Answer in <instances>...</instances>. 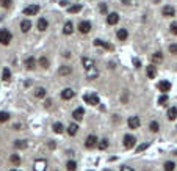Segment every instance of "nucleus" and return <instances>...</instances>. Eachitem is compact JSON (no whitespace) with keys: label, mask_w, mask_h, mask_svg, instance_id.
Returning <instances> with one entry per match:
<instances>
[{"label":"nucleus","mask_w":177,"mask_h":171,"mask_svg":"<svg viewBox=\"0 0 177 171\" xmlns=\"http://www.w3.org/2000/svg\"><path fill=\"white\" fill-rule=\"evenodd\" d=\"M11 41H13V35H11V31L7 30V28H2V30H0V44L8 46Z\"/></svg>","instance_id":"obj_1"},{"label":"nucleus","mask_w":177,"mask_h":171,"mask_svg":"<svg viewBox=\"0 0 177 171\" xmlns=\"http://www.w3.org/2000/svg\"><path fill=\"white\" fill-rule=\"evenodd\" d=\"M97 137L96 135H88L86 137V141H85V146L88 148V149H93V148L97 146Z\"/></svg>","instance_id":"obj_2"},{"label":"nucleus","mask_w":177,"mask_h":171,"mask_svg":"<svg viewBox=\"0 0 177 171\" xmlns=\"http://www.w3.org/2000/svg\"><path fill=\"white\" fill-rule=\"evenodd\" d=\"M135 143H136V138L133 135H125L124 137V148L125 149H132V148L135 146Z\"/></svg>","instance_id":"obj_3"},{"label":"nucleus","mask_w":177,"mask_h":171,"mask_svg":"<svg viewBox=\"0 0 177 171\" xmlns=\"http://www.w3.org/2000/svg\"><path fill=\"white\" fill-rule=\"evenodd\" d=\"M79 31L83 33V35H86V33L91 31V22L90 20H82L79 24Z\"/></svg>","instance_id":"obj_4"},{"label":"nucleus","mask_w":177,"mask_h":171,"mask_svg":"<svg viewBox=\"0 0 177 171\" xmlns=\"http://www.w3.org/2000/svg\"><path fill=\"white\" fill-rule=\"evenodd\" d=\"M127 124H129V127L130 129H138L141 126V121H140V116H130L129 121H127Z\"/></svg>","instance_id":"obj_5"},{"label":"nucleus","mask_w":177,"mask_h":171,"mask_svg":"<svg viewBox=\"0 0 177 171\" xmlns=\"http://www.w3.org/2000/svg\"><path fill=\"white\" fill-rule=\"evenodd\" d=\"M83 101L86 104H90V105H97V104H99V96L97 94H85Z\"/></svg>","instance_id":"obj_6"},{"label":"nucleus","mask_w":177,"mask_h":171,"mask_svg":"<svg viewBox=\"0 0 177 171\" xmlns=\"http://www.w3.org/2000/svg\"><path fill=\"white\" fill-rule=\"evenodd\" d=\"M33 170L35 171H46L47 170V162L44 160V159H39V160H36L35 165H33Z\"/></svg>","instance_id":"obj_7"},{"label":"nucleus","mask_w":177,"mask_h":171,"mask_svg":"<svg viewBox=\"0 0 177 171\" xmlns=\"http://www.w3.org/2000/svg\"><path fill=\"white\" fill-rule=\"evenodd\" d=\"M36 13H39V5H30L24 10V14L25 16H35Z\"/></svg>","instance_id":"obj_8"},{"label":"nucleus","mask_w":177,"mask_h":171,"mask_svg":"<svg viewBox=\"0 0 177 171\" xmlns=\"http://www.w3.org/2000/svg\"><path fill=\"white\" fill-rule=\"evenodd\" d=\"M94 46L108 49V50H114V46H113V44H110V42H107V41H102V39H94Z\"/></svg>","instance_id":"obj_9"},{"label":"nucleus","mask_w":177,"mask_h":171,"mask_svg":"<svg viewBox=\"0 0 177 171\" xmlns=\"http://www.w3.org/2000/svg\"><path fill=\"white\" fill-rule=\"evenodd\" d=\"M157 88L163 93V94H166V91H169V90H171V83H169L168 80H162V82H158Z\"/></svg>","instance_id":"obj_10"},{"label":"nucleus","mask_w":177,"mask_h":171,"mask_svg":"<svg viewBox=\"0 0 177 171\" xmlns=\"http://www.w3.org/2000/svg\"><path fill=\"white\" fill-rule=\"evenodd\" d=\"M75 96V91L72 90V88H64V90L61 91V97L64 99V101H69V99H72Z\"/></svg>","instance_id":"obj_11"},{"label":"nucleus","mask_w":177,"mask_h":171,"mask_svg":"<svg viewBox=\"0 0 177 171\" xmlns=\"http://www.w3.org/2000/svg\"><path fill=\"white\" fill-rule=\"evenodd\" d=\"M119 22V14L118 13H110L107 16V24L108 25H116Z\"/></svg>","instance_id":"obj_12"},{"label":"nucleus","mask_w":177,"mask_h":171,"mask_svg":"<svg viewBox=\"0 0 177 171\" xmlns=\"http://www.w3.org/2000/svg\"><path fill=\"white\" fill-rule=\"evenodd\" d=\"M82 64H83V68H85L86 71L96 68V66H94V60H93V58H88V57H83V58H82Z\"/></svg>","instance_id":"obj_13"},{"label":"nucleus","mask_w":177,"mask_h":171,"mask_svg":"<svg viewBox=\"0 0 177 171\" xmlns=\"http://www.w3.org/2000/svg\"><path fill=\"white\" fill-rule=\"evenodd\" d=\"M162 13H163L165 18H173V16H176V8L171 7V5H166V7L163 8Z\"/></svg>","instance_id":"obj_14"},{"label":"nucleus","mask_w":177,"mask_h":171,"mask_svg":"<svg viewBox=\"0 0 177 171\" xmlns=\"http://www.w3.org/2000/svg\"><path fill=\"white\" fill-rule=\"evenodd\" d=\"M25 68L28 69V71H33L36 68V58L35 57H28L25 60Z\"/></svg>","instance_id":"obj_15"},{"label":"nucleus","mask_w":177,"mask_h":171,"mask_svg":"<svg viewBox=\"0 0 177 171\" xmlns=\"http://www.w3.org/2000/svg\"><path fill=\"white\" fill-rule=\"evenodd\" d=\"M83 115H85V110L82 108V107H79V108H75V110H74L72 118H74V119H77V121H80L82 118H83Z\"/></svg>","instance_id":"obj_16"},{"label":"nucleus","mask_w":177,"mask_h":171,"mask_svg":"<svg viewBox=\"0 0 177 171\" xmlns=\"http://www.w3.org/2000/svg\"><path fill=\"white\" fill-rule=\"evenodd\" d=\"M116 35H118V39L119 41H125L127 38H129V31H127V28H119Z\"/></svg>","instance_id":"obj_17"},{"label":"nucleus","mask_w":177,"mask_h":171,"mask_svg":"<svg viewBox=\"0 0 177 171\" xmlns=\"http://www.w3.org/2000/svg\"><path fill=\"white\" fill-rule=\"evenodd\" d=\"M30 28H31V20H28V19H24V20L20 22V30L24 31V33H27V31H28Z\"/></svg>","instance_id":"obj_18"},{"label":"nucleus","mask_w":177,"mask_h":171,"mask_svg":"<svg viewBox=\"0 0 177 171\" xmlns=\"http://www.w3.org/2000/svg\"><path fill=\"white\" fill-rule=\"evenodd\" d=\"M146 72H147V77H149V79H155V75H157V68H155L154 64H151V66H147Z\"/></svg>","instance_id":"obj_19"},{"label":"nucleus","mask_w":177,"mask_h":171,"mask_svg":"<svg viewBox=\"0 0 177 171\" xmlns=\"http://www.w3.org/2000/svg\"><path fill=\"white\" fill-rule=\"evenodd\" d=\"M47 27H49V22H47V19L41 18L39 20H38V30H39V31H44V30H47Z\"/></svg>","instance_id":"obj_20"},{"label":"nucleus","mask_w":177,"mask_h":171,"mask_svg":"<svg viewBox=\"0 0 177 171\" xmlns=\"http://www.w3.org/2000/svg\"><path fill=\"white\" fill-rule=\"evenodd\" d=\"M27 146H28V141H27V140H16L14 141V148H16V149H25Z\"/></svg>","instance_id":"obj_21"},{"label":"nucleus","mask_w":177,"mask_h":171,"mask_svg":"<svg viewBox=\"0 0 177 171\" xmlns=\"http://www.w3.org/2000/svg\"><path fill=\"white\" fill-rule=\"evenodd\" d=\"M72 31H74V24H72V22H66L64 28H63V33H64V35H72Z\"/></svg>","instance_id":"obj_22"},{"label":"nucleus","mask_w":177,"mask_h":171,"mask_svg":"<svg viewBox=\"0 0 177 171\" xmlns=\"http://www.w3.org/2000/svg\"><path fill=\"white\" fill-rule=\"evenodd\" d=\"M97 75H99V71H97L96 68H93V69H90V71H86V77H88V79H91V80L97 79Z\"/></svg>","instance_id":"obj_23"},{"label":"nucleus","mask_w":177,"mask_h":171,"mask_svg":"<svg viewBox=\"0 0 177 171\" xmlns=\"http://www.w3.org/2000/svg\"><path fill=\"white\" fill-rule=\"evenodd\" d=\"M177 118V107H171L168 110V119L169 121H174Z\"/></svg>","instance_id":"obj_24"},{"label":"nucleus","mask_w":177,"mask_h":171,"mask_svg":"<svg viewBox=\"0 0 177 171\" xmlns=\"http://www.w3.org/2000/svg\"><path fill=\"white\" fill-rule=\"evenodd\" d=\"M151 60H152V63H160V61L163 60V53H162V52H155V53H152Z\"/></svg>","instance_id":"obj_25"},{"label":"nucleus","mask_w":177,"mask_h":171,"mask_svg":"<svg viewBox=\"0 0 177 171\" xmlns=\"http://www.w3.org/2000/svg\"><path fill=\"white\" fill-rule=\"evenodd\" d=\"M77 132H79V126H77L75 123H72V124H69V127H68V134L74 137V135L77 134Z\"/></svg>","instance_id":"obj_26"},{"label":"nucleus","mask_w":177,"mask_h":171,"mask_svg":"<svg viewBox=\"0 0 177 171\" xmlns=\"http://www.w3.org/2000/svg\"><path fill=\"white\" fill-rule=\"evenodd\" d=\"M71 72H72V69H71L69 66H61V68L58 69V74L60 75H69Z\"/></svg>","instance_id":"obj_27"},{"label":"nucleus","mask_w":177,"mask_h":171,"mask_svg":"<svg viewBox=\"0 0 177 171\" xmlns=\"http://www.w3.org/2000/svg\"><path fill=\"white\" fill-rule=\"evenodd\" d=\"M53 132H55V134H63V132H64V126L61 123H55L53 124Z\"/></svg>","instance_id":"obj_28"},{"label":"nucleus","mask_w":177,"mask_h":171,"mask_svg":"<svg viewBox=\"0 0 177 171\" xmlns=\"http://www.w3.org/2000/svg\"><path fill=\"white\" fill-rule=\"evenodd\" d=\"M97 148L101 151H105L108 148V140L107 138H103V140H101V141H97Z\"/></svg>","instance_id":"obj_29"},{"label":"nucleus","mask_w":177,"mask_h":171,"mask_svg":"<svg viewBox=\"0 0 177 171\" xmlns=\"http://www.w3.org/2000/svg\"><path fill=\"white\" fill-rule=\"evenodd\" d=\"M35 94H36V97H38V99H42V97H46L47 91H46V88H38Z\"/></svg>","instance_id":"obj_30"},{"label":"nucleus","mask_w":177,"mask_h":171,"mask_svg":"<svg viewBox=\"0 0 177 171\" xmlns=\"http://www.w3.org/2000/svg\"><path fill=\"white\" fill-rule=\"evenodd\" d=\"M68 11L71 14H74V13H79V11H82V5H72V7H69Z\"/></svg>","instance_id":"obj_31"},{"label":"nucleus","mask_w":177,"mask_h":171,"mask_svg":"<svg viewBox=\"0 0 177 171\" xmlns=\"http://www.w3.org/2000/svg\"><path fill=\"white\" fill-rule=\"evenodd\" d=\"M66 168H68V171H75L77 170V162L69 160L68 163H66Z\"/></svg>","instance_id":"obj_32"},{"label":"nucleus","mask_w":177,"mask_h":171,"mask_svg":"<svg viewBox=\"0 0 177 171\" xmlns=\"http://www.w3.org/2000/svg\"><path fill=\"white\" fill-rule=\"evenodd\" d=\"M149 129H151L152 132H158V130H160V124L157 123V121H151V124H149Z\"/></svg>","instance_id":"obj_33"},{"label":"nucleus","mask_w":177,"mask_h":171,"mask_svg":"<svg viewBox=\"0 0 177 171\" xmlns=\"http://www.w3.org/2000/svg\"><path fill=\"white\" fill-rule=\"evenodd\" d=\"M163 168H165V171H174L176 170V163L174 162H166Z\"/></svg>","instance_id":"obj_34"},{"label":"nucleus","mask_w":177,"mask_h":171,"mask_svg":"<svg viewBox=\"0 0 177 171\" xmlns=\"http://www.w3.org/2000/svg\"><path fill=\"white\" fill-rule=\"evenodd\" d=\"M9 160H11V163H14L16 167H17V165L20 163V157L17 156V154H13V156L9 157Z\"/></svg>","instance_id":"obj_35"},{"label":"nucleus","mask_w":177,"mask_h":171,"mask_svg":"<svg viewBox=\"0 0 177 171\" xmlns=\"http://www.w3.org/2000/svg\"><path fill=\"white\" fill-rule=\"evenodd\" d=\"M9 119V113L7 112H0V123H7Z\"/></svg>","instance_id":"obj_36"},{"label":"nucleus","mask_w":177,"mask_h":171,"mask_svg":"<svg viewBox=\"0 0 177 171\" xmlns=\"http://www.w3.org/2000/svg\"><path fill=\"white\" fill-rule=\"evenodd\" d=\"M166 102H168V94H163V96L158 97V104H160V105H166Z\"/></svg>","instance_id":"obj_37"},{"label":"nucleus","mask_w":177,"mask_h":171,"mask_svg":"<svg viewBox=\"0 0 177 171\" xmlns=\"http://www.w3.org/2000/svg\"><path fill=\"white\" fill-rule=\"evenodd\" d=\"M9 79H11V72H9V69H8V68H5V69H3V80H5V82H8Z\"/></svg>","instance_id":"obj_38"},{"label":"nucleus","mask_w":177,"mask_h":171,"mask_svg":"<svg viewBox=\"0 0 177 171\" xmlns=\"http://www.w3.org/2000/svg\"><path fill=\"white\" fill-rule=\"evenodd\" d=\"M39 66H42V68H49V60L46 57H41L39 58Z\"/></svg>","instance_id":"obj_39"},{"label":"nucleus","mask_w":177,"mask_h":171,"mask_svg":"<svg viewBox=\"0 0 177 171\" xmlns=\"http://www.w3.org/2000/svg\"><path fill=\"white\" fill-rule=\"evenodd\" d=\"M11 3H13V0H0V5H2L3 8H9Z\"/></svg>","instance_id":"obj_40"},{"label":"nucleus","mask_w":177,"mask_h":171,"mask_svg":"<svg viewBox=\"0 0 177 171\" xmlns=\"http://www.w3.org/2000/svg\"><path fill=\"white\" fill-rule=\"evenodd\" d=\"M147 148H149V143H143V145H140V146L136 148V151L138 152H143V151H146Z\"/></svg>","instance_id":"obj_41"},{"label":"nucleus","mask_w":177,"mask_h":171,"mask_svg":"<svg viewBox=\"0 0 177 171\" xmlns=\"http://www.w3.org/2000/svg\"><path fill=\"white\" fill-rule=\"evenodd\" d=\"M169 28H171V33H173V35H177V22H173Z\"/></svg>","instance_id":"obj_42"},{"label":"nucleus","mask_w":177,"mask_h":171,"mask_svg":"<svg viewBox=\"0 0 177 171\" xmlns=\"http://www.w3.org/2000/svg\"><path fill=\"white\" fill-rule=\"evenodd\" d=\"M169 52L173 55H177V44H171V46H169Z\"/></svg>","instance_id":"obj_43"},{"label":"nucleus","mask_w":177,"mask_h":171,"mask_svg":"<svg viewBox=\"0 0 177 171\" xmlns=\"http://www.w3.org/2000/svg\"><path fill=\"white\" fill-rule=\"evenodd\" d=\"M99 10H101V13H107V3H101Z\"/></svg>","instance_id":"obj_44"},{"label":"nucleus","mask_w":177,"mask_h":171,"mask_svg":"<svg viewBox=\"0 0 177 171\" xmlns=\"http://www.w3.org/2000/svg\"><path fill=\"white\" fill-rule=\"evenodd\" d=\"M133 66L135 68H141V61L138 58H133Z\"/></svg>","instance_id":"obj_45"},{"label":"nucleus","mask_w":177,"mask_h":171,"mask_svg":"<svg viewBox=\"0 0 177 171\" xmlns=\"http://www.w3.org/2000/svg\"><path fill=\"white\" fill-rule=\"evenodd\" d=\"M13 129H14V130H22V124H19V123H16V124L13 126Z\"/></svg>","instance_id":"obj_46"},{"label":"nucleus","mask_w":177,"mask_h":171,"mask_svg":"<svg viewBox=\"0 0 177 171\" xmlns=\"http://www.w3.org/2000/svg\"><path fill=\"white\" fill-rule=\"evenodd\" d=\"M121 171H135V170L132 168V167H122V168H121Z\"/></svg>","instance_id":"obj_47"},{"label":"nucleus","mask_w":177,"mask_h":171,"mask_svg":"<svg viewBox=\"0 0 177 171\" xmlns=\"http://www.w3.org/2000/svg\"><path fill=\"white\" fill-rule=\"evenodd\" d=\"M68 3H69V2H66V0H61V2H60V5H61V7H66Z\"/></svg>","instance_id":"obj_48"},{"label":"nucleus","mask_w":177,"mask_h":171,"mask_svg":"<svg viewBox=\"0 0 177 171\" xmlns=\"http://www.w3.org/2000/svg\"><path fill=\"white\" fill-rule=\"evenodd\" d=\"M129 2H130V0H122V3H124V5H129Z\"/></svg>","instance_id":"obj_49"},{"label":"nucleus","mask_w":177,"mask_h":171,"mask_svg":"<svg viewBox=\"0 0 177 171\" xmlns=\"http://www.w3.org/2000/svg\"><path fill=\"white\" fill-rule=\"evenodd\" d=\"M154 2H155V3H157V2H160V0H154Z\"/></svg>","instance_id":"obj_50"},{"label":"nucleus","mask_w":177,"mask_h":171,"mask_svg":"<svg viewBox=\"0 0 177 171\" xmlns=\"http://www.w3.org/2000/svg\"><path fill=\"white\" fill-rule=\"evenodd\" d=\"M174 154H176V156H177V151H176V152H174Z\"/></svg>","instance_id":"obj_51"},{"label":"nucleus","mask_w":177,"mask_h":171,"mask_svg":"<svg viewBox=\"0 0 177 171\" xmlns=\"http://www.w3.org/2000/svg\"><path fill=\"white\" fill-rule=\"evenodd\" d=\"M107 171H110V170H107Z\"/></svg>","instance_id":"obj_52"}]
</instances>
